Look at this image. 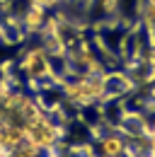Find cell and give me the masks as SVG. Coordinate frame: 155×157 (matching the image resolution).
<instances>
[{
	"instance_id": "3957f363",
	"label": "cell",
	"mask_w": 155,
	"mask_h": 157,
	"mask_svg": "<svg viewBox=\"0 0 155 157\" xmlns=\"http://www.w3.org/2000/svg\"><path fill=\"white\" fill-rule=\"evenodd\" d=\"M44 17H46V10L44 7H39V5H29V12L24 15V27L27 29H39L41 24H44Z\"/></svg>"
},
{
	"instance_id": "7a4b0ae2",
	"label": "cell",
	"mask_w": 155,
	"mask_h": 157,
	"mask_svg": "<svg viewBox=\"0 0 155 157\" xmlns=\"http://www.w3.org/2000/svg\"><path fill=\"white\" fill-rule=\"evenodd\" d=\"M99 152L102 157H124L126 155V140L116 133L99 138Z\"/></svg>"
},
{
	"instance_id": "6da1fadb",
	"label": "cell",
	"mask_w": 155,
	"mask_h": 157,
	"mask_svg": "<svg viewBox=\"0 0 155 157\" xmlns=\"http://www.w3.org/2000/svg\"><path fill=\"white\" fill-rule=\"evenodd\" d=\"M19 70L24 73V78L34 80V82H41V80H49V78L56 75L54 63H51V56L46 53V48H32V51L22 58Z\"/></svg>"
},
{
	"instance_id": "277c9868",
	"label": "cell",
	"mask_w": 155,
	"mask_h": 157,
	"mask_svg": "<svg viewBox=\"0 0 155 157\" xmlns=\"http://www.w3.org/2000/svg\"><path fill=\"white\" fill-rule=\"evenodd\" d=\"M143 22H145V27L155 34V0H148V2H145V7H143Z\"/></svg>"
}]
</instances>
